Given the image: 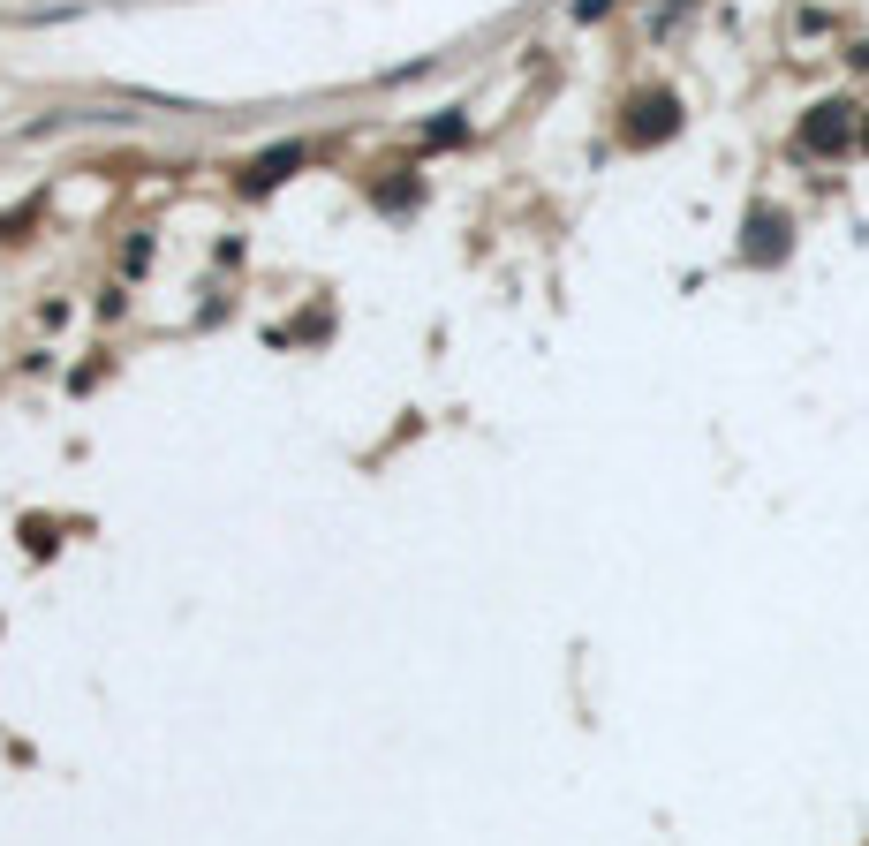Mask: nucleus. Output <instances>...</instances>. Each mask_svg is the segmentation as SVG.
Returning <instances> with one entry per match:
<instances>
[{
	"label": "nucleus",
	"instance_id": "obj_1",
	"mask_svg": "<svg viewBox=\"0 0 869 846\" xmlns=\"http://www.w3.org/2000/svg\"><path fill=\"white\" fill-rule=\"evenodd\" d=\"M673 129H681V106L665 99V91L635 99V121H628V136H635V144H658V136H673Z\"/></svg>",
	"mask_w": 869,
	"mask_h": 846
},
{
	"label": "nucleus",
	"instance_id": "obj_2",
	"mask_svg": "<svg viewBox=\"0 0 869 846\" xmlns=\"http://www.w3.org/2000/svg\"><path fill=\"white\" fill-rule=\"evenodd\" d=\"M847 114H854V106H817V114L801 121V144H809V152H839V144L854 136Z\"/></svg>",
	"mask_w": 869,
	"mask_h": 846
},
{
	"label": "nucleus",
	"instance_id": "obj_3",
	"mask_svg": "<svg viewBox=\"0 0 869 846\" xmlns=\"http://www.w3.org/2000/svg\"><path fill=\"white\" fill-rule=\"evenodd\" d=\"M295 167H303V144H280V152H265V159L250 167V197H265L273 182H288Z\"/></svg>",
	"mask_w": 869,
	"mask_h": 846
},
{
	"label": "nucleus",
	"instance_id": "obj_4",
	"mask_svg": "<svg viewBox=\"0 0 869 846\" xmlns=\"http://www.w3.org/2000/svg\"><path fill=\"white\" fill-rule=\"evenodd\" d=\"M749 257H786V220L779 212H756L749 220Z\"/></svg>",
	"mask_w": 869,
	"mask_h": 846
},
{
	"label": "nucleus",
	"instance_id": "obj_5",
	"mask_svg": "<svg viewBox=\"0 0 869 846\" xmlns=\"http://www.w3.org/2000/svg\"><path fill=\"white\" fill-rule=\"evenodd\" d=\"M431 144H439V152H446V144H461V136H469V121H461V114H439V121H431Z\"/></svg>",
	"mask_w": 869,
	"mask_h": 846
},
{
	"label": "nucleus",
	"instance_id": "obj_6",
	"mask_svg": "<svg viewBox=\"0 0 869 846\" xmlns=\"http://www.w3.org/2000/svg\"><path fill=\"white\" fill-rule=\"evenodd\" d=\"M378 204H386V212H401V204H416V182H386V189H378Z\"/></svg>",
	"mask_w": 869,
	"mask_h": 846
}]
</instances>
